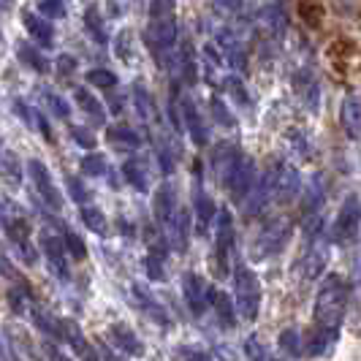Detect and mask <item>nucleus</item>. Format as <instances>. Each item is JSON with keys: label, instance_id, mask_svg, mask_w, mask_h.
Listing matches in <instances>:
<instances>
[{"label": "nucleus", "instance_id": "f257e3e1", "mask_svg": "<svg viewBox=\"0 0 361 361\" xmlns=\"http://www.w3.org/2000/svg\"><path fill=\"white\" fill-rule=\"evenodd\" d=\"M350 302V288L345 283L343 274H326L315 293V305H312V321L318 329L329 331H340Z\"/></svg>", "mask_w": 361, "mask_h": 361}, {"label": "nucleus", "instance_id": "f03ea898", "mask_svg": "<svg viewBox=\"0 0 361 361\" xmlns=\"http://www.w3.org/2000/svg\"><path fill=\"white\" fill-rule=\"evenodd\" d=\"M234 305L239 318L245 321H255L261 312V283L245 261L234 264Z\"/></svg>", "mask_w": 361, "mask_h": 361}, {"label": "nucleus", "instance_id": "7ed1b4c3", "mask_svg": "<svg viewBox=\"0 0 361 361\" xmlns=\"http://www.w3.org/2000/svg\"><path fill=\"white\" fill-rule=\"evenodd\" d=\"M267 182L271 190V204L286 207L302 196V174L290 161H274L267 169Z\"/></svg>", "mask_w": 361, "mask_h": 361}, {"label": "nucleus", "instance_id": "20e7f679", "mask_svg": "<svg viewBox=\"0 0 361 361\" xmlns=\"http://www.w3.org/2000/svg\"><path fill=\"white\" fill-rule=\"evenodd\" d=\"M290 234H293V223L288 217H271L264 223V228L255 236L253 247H250V255L253 261H267V258H274L286 250V245L290 242Z\"/></svg>", "mask_w": 361, "mask_h": 361}, {"label": "nucleus", "instance_id": "39448f33", "mask_svg": "<svg viewBox=\"0 0 361 361\" xmlns=\"http://www.w3.org/2000/svg\"><path fill=\"white\" fill-rule=\"evenodd\" d=\"M361 231V199L356 193H348L337 209V217L331 223V242L340 245V247H348L359 239Z\"/></svg>", "mask_w": 361, "mask_h": 361}, {"label": "nucleus", "instance_id": "423d86ee", "mask_svg": "<svg viewBox=\"0 0 361 361\" xmlns=\"http://www.w3.org/2000/svg\"><path fill=\"white\" fill-rule=\"evenodd\" d=\"M255 182V163L250 155H245V152H239V158L234 161V166L228 169V174L223 177V188L228 190V196L234 204H245V201L250 199V193H253Z\"/></svg>", "mask_w": 361, "mask_h": 361}, {"label": "nucleus", "instance_id": "0eeeda50", "mask_svg": "<svg viewBox=\"0 0 361 361\" xmlns=\"http://www.w3.org/2000/svg\"><path fill=\"white\" fill-rule=\"evenodd\" d=\"M182 296L188 302V310L201 318L207 307H212V288L207 286V280L196 271H185L182 274Z\"/></svg>", "mask_w": 361, "mask_h": 361}, {"label": "nucleus", "instance_id": "6e6552de", "mask_svg": "<svg viewBox=\"0 0 361 361\" xmlns=\"http://www.w3.org/2000/svg\"><path fill=\"white\" fill-rule=\"evenodd\" d=\"M234 253V220L228 209L217 212V234H215V269L217 274L228 271V261Z\"/></svg>", "mask_w": 361, "mask_h": 361}, {"label": "nucleus", "instance_id": "1a4fd4ad", "mask_svg": "<svg viewBox=\"0 0 361 361\" xmlns=\"http://www.w3.org/2000/svg\"><path fill=\"white\" fill-rule=\"evenodd\" d=\"M38 245H41V250H44L47 261H49V269H52L63 283H68V253H66L63 239L54 236L49 228H44L41 236H38Z\"/></svg>", "mask_w": 361, "mask_h": 361}, {"label": "nucleus", "instance_id": "9d476101", "mask_svg": "<svg viewBox=\"0 0 361 361\" xmlns=\"http://www.w3.org/2000/svg\"><path fill=\"white\" fill-rule=\"evenodd\" d=\"M290 85H293V92L299 95V101L310 111H318L321 109V85H318V76H315L312 68H307V66L296 68L293 76H290Z\"/></svg>", "mask_w": 361, "mask_h": 361}, {"label": "nucleus", "instance_id": "9b49d317", "mask_svg": "<svg viewBox=\"0 0 361 361\" xmlns=\"http://www.w3.org/2000/svg\"><path fill=\"white\" fill-rule=\"evenodd\" d=\"M27 174H30V180L36 185L38 196L47 201L54 212H60L63 209V196H60V190L52 182V177H49V169L41 161H27Z\"/></svg>", "mask_w": 361, "mask_h": 361}, {"label": "nucleus", "instance_id": "f8f14e48", "mask_svg": "<svg viewBox=\"0 0 361 361\" xmlns=\"http://www.w3.org/2000/svg\"><path fill=\"white\" fill-rule=\"evenodd\" d=\"M215 41L220 47V52L226 57V63L234 68V71H247V54H245V44L239 41L231 27H220L215 33Z\"/></svg>", "mask_w": 361, "mask_h": 361}, {"label": "nucleus", "instance_id": "ddd939ff", "mask_svg": "<svg viewBox=\"0 0 361 361\" xmlns=\"http://www.w3.org/2000/svg\"><path fill=\"white\" fill-rule=\"evenodd\" d=\"M155 217H158V223H161L166 231H171L174 228V223H177V217H180V201H177V193H174V188L171 185H161L158 188V193H155Z\"/></svg>", "mask_w": 361, "mask_h": 361}, {"label": "nucleus", "instance_id": "4468645a", "mask_svg": "<svg viewBox=\"0 0 361 361\" xmlns=\"http://www.w3.org/2000/svg\"><path fill=\"white\" fill-rule=\"evenodd\" d=\"M130 296H133V307L142 310L149 321H155V324L163 326V329L171 326V318H169L166 307H163L161 302H155V296H152L145 286H136V283H133V286H130Z\"/></svg>", "mask_w": 361, "mask_h": 361}, {"label": "nucleus", "instance_id": "2eb2a0df", "mask_svg": "<svg viewBox=\"0 0 361 361\" xmlns=\"http://www.w3.org/2000/svg\"><path fill=\"white\" fill-rule=\"evenodd\" d=\"M180 106H182V126L188 128L190 142L196 147H207L209 145V128L204 123V117H201V111L196 109V104L190 98H182Z\"/></svg>", "mask_w": 361, "mask_h": 361}, {"label": "nucleus", "instance_id": "dca6fc26", "mask_svg": "<svg viewBox=\"0 0 361 361\" xmlns=\"http://www.w3.org/2000/svg\"><path fill=\"white\" fill-rule=\"evenodd\" d=\"M60 337L71 345V350L82 361H98V353L92 350V345L87 343V337L82 334V329H79V324H76V321L63 318V321H60Z\"/></svg>", "mask_w": 361, "mask_h": 361}, {"label": "nucleus", "instance_id": "f3484780", "mask_svg": "<svg viewBox=\"0 0 361 361\" xmlns=\"http://www.w3.org/2000/svg\"><path fill=\"white\" fill-rule=\"evenodd\" d=\"M109 340L114 343L117 350H123L126 356H145V343L136 337V331L128 324L109 326Z\"/></svg>", "mask_w": 361, "mask_h": 361}, {"label": "nucleus", "instance_id": "a211bd4d", "mask_svg": "<svg viewBox=\"0 0 361 361\" xmlns=\"http://www.w3.org/2000/svg\"><path fill=\"white\" fill-rule=\"evenodd\" d=\"M340 126L348 139H361V98L359 95H345L340 106Z\"/></svg>", "mask_w": 361, "mask_h": 361}, {"label": "nucleus", "instance_id": "6ab92c4d", "mask_svg": "<svg viewBox=\"0 0 361 361\" xmlns=\"http://www.w3.org/2000/svg\"><path fill=\"white\" fill-rule=\"evenodd\" d=\"M22 25H25L27 36L33 38L38 47H52L54 44L52 19L38 17V14H33V11H22Z\"/></svg>", "mask_w": 361, "mask_h": 361}, {"label": "nucleus", "instance_id": "aec40b11", "mask_svg": "<svg viewBox=\"0 0 361 361\" xmlns=\"http://www.w3.org/2000/svg\"><path fill=\"white\" fill-rule=\"evenodd\" d=\"M193 209H196V223H199V234H207L209 223L217 220V207L215 201L207 196V190L196 180V190H193Z\"/></svg>", "mask_w": 361, "mask_h": 361}, {"label": "nucleus", "instance_id": "412c9836", "mask_svg": "<svg viewBox=\"0 0 361 361\" xmlns=\"http://www.w3.org/2000/svg\"><path fill=\"white\" fill-rule=\"evenodd\" d=\"M261 25L267 27V33L274 41H280V38L286 36V30H288V17H286V11L277 3H269V6L261 8Z\"/></svg>", "mask_w": 361, "mask_h": 361}, {"label": "nucleus", "instance_id": "4be33fe9", "mask_svg": "<svg viewBox=\"0 0 361 361\" xmlns=\"http://www.w3.org/2000/svg\"><path fill=\"white\" fill-rule=\"evenodd\" d=\"M212 310H215L217 321L223 329H234L236 326V305L228 299V293H223V290L212 288Z\"/></svg>", "mask_w": 361, "mask_h": 361}, {"label": "nucleus", "instance_id": "5701e85b", "mask_svg": "<svg viewBox=\"0 0 361 361\" xmlns=\"http://www.w3.org/2000/svg\"><path fill=\"white\" fill-rule=\"evenodd\" d=\"M73 101H76V106L82 109L87 117H92L95 126H104V123H106V114H104V109H101V101L92 98V92L87 90V87H76V90H73Z\"/></svg>", "mask_w": 361, "mask_h": 361}, {"label": "nucleus", "instance_id": "b1692460", "mask_svg": "<svg viewBox=\"0 0 361 361\" xmlns=\"http://www.w3.org/2000/svg\"><path fill=\"white\" fill-rule=\"evenodd\" d=\"M340 340V331H329V329H312V337H310V348L307 353L310 356H329L331 348L337 345Z\"/></svg>", "mask_w": 361, "mask_h": 361}, {"label": "nucleus", "instance_id": "393cba45", "mask_svg": "<svg viewBox=\"0 0 361 361\" xmlns=\"http://www.w3.org/2000/svg\"><path fill=\"white\" fill-rule=\"evenodd\" d=\"M17 57L19 63H25L27 68H33L36 73H49V68H52L49 60L38 52L33 44H27V41H19L17 44Z\"/></svg>", "mask_w": 361, "mask_h": 361}, {"label": "nucleus", "instance_id": "a878e982", "mask_svg": "<svg viewBox=\"0 0 361 361\" xmlns=\"http://www.w3.org/2000/svg\"><path fill=\"white\" fill-rule=\"evenodd\" d=\"M106 139H109V145L123 147V149H133V147H139V142H142V136H139L133 128H128V126L106 128Z\"/></svg>", "mask_w": 361, "mask_h": 361}, {"label": "nucleus", "instance_id": "bb28decb", "mask_svg": "<svg viewBox=\"0 0 361 361\" xmlns=\"http://www.w3.org/2000/svg\"><path fill=\"white\" fill-rule=\"evenodd\" d=\"M180 71H182V79H185L188 85H196V82H199V63H196V49H193L190 41L182 44Z\"/></svg>", "mask_w": 361, "mask_h": 361}, {"label": "nucleus", "instance_id": "cd10ccee", "mask_svg": "<svg viewBox=\"0 0 361 361\" xmlns=\"http://www.w3.org/2000/svg\"><path fill=\"white\" fill-rule=\"evenodd\" d=\"M123 177L130 188H136L139 193H147V188H149V182H147V171H145V163L139 161V158H130L126 161L123 166Z\"/></svg>", "mask_w": 361, "mask_h": 361}, {"label": "nucleus", "instance_id": "c85d7f7f", "mask_svg": "<svg viewBox=\"0 0 361 361\" xmlns=\"http://www.w3.org/2000/svg\"><path fill=\"white\" fill-rule=\"evenodd\" d=\"M145 269L149 280H155V283L166 280V250L163 247H152L149 250V255H147L145 261Z\"/></svg>", "mask_w": 361, "mask_h": 361}, {"label": "nucleus", "instance_id": "c756f323", "mask_svg": "<svg viewBox=\"0 0 361 361\" xmlns=\"http://www.w3.org/2000/svg\"><path fill=\"white\" fill-rule=\"evenodd\" d=\"M277 345H280V350L290 356V359H296V356H302L305 353V348H302V334L296 331V329H283L280 331V337H277Z\"/></svg>", "mask_w": 361, "mask_h": 361}, {"label": "nucleus", "instance_id": "7c9ffc66", "mask_svg": "<svg viewBox=\"0 0 361 361\" xmlns=\"http://www.w3.org/2000/svg\"><path fill=\"white\" fill-rule=\"evenodd\" d=\"M82 223L90 228L95 236H106L109 234V223H106V215L101 212V209H95V207H82Z\"/></svg>", "mask_w": 361, "mask_h": 361}, {"label": "nucleus", "instance_id": "2f4dec72", "mask_svg": "<svg viewBox=\"0 0 361 361\" xmlns=\"http://www.w3.org/2000/svg\"><path fill=\"white\" fill-rule=\"evenodd\" d=\"M79 169H82L87 177H104L109 171V161H106V155H101V152H87V155H82Z\"/></svg>", "mask_w": 361, "mask_h": 361}, {"label": "nucleus", "instance_id": "473e14b6", "mask_svg": "<svg viewBox=\"0 0 361 361\" xmlns=\"http://www.w3.org/2000/svg\"><path fill=\"white\" fill-rule=\"evenodd\" d=\"M85 27L92 33V38L98 41V44H106L109 36H106V27H104V19H101V11L92 6V8H87L85 11Z\"/></svg>", "mask_w": 361, "mask_h": 361}, {"label": "nucleus", "instance_id": "72a5a7b5", "mask_svg": "<svg viewBox=\"0 0 361 361\" xmlns=\"http://www.w3.org/2000/svg\"><path fill=\"white\" fill-rule=\"evenodd\" d=\"M63 245H66V253L71 255L73 261H85L87 258V245L82 242V236L71 231V228H66L63 231Z\"/></svg>", "mask_w": 361, "mask_h": 361}, {"label": "nucleus", "instance_id": "f704fd0d", "mask_svg": "<svg viewBox=\"0 0 361 361\" xmlns=\"http://www.w3.org/2000/svg\"><path fill=\"white\" fill-rule=\"evenodd\" d=\"M130 38H133V33H130L128 27H123V30L114 36V54H117L126 66L133 63V41H130Z\"/></svg>", "mask_w": 361, "mask_h": 361}, {"label": "nucleus", "instance_id": "c9c22d12", "mask_svg": "<svg viewBox=\"0 0 361 361\" xmlns=\"http://www.w3.org/2000/svg\"><path fill=\"white\" fill-rule=\"evenodd\" d=\"M30 318H33V324L41 329V331H47V334H52V337H60V321L52 318L49 312H44L41 307H30Z\"/></svg>", "mask_w": 361, "mask_h": 361}, {"label": "nucleus", "instance_id": "e433bc0d", "mask_svg": "<svg viewBox=\"0 0 361 361\" xmlns=\"http://www.w3.org/2000/svg\"><path fill=\"white\" fill-rule=\"evenodd\" d=\"M223 87H226V92L234 98L239 106H250V95H247V90H245V82L239 79V76H226L223 79Z\"/></svg>", "mask_w": 361, "mask_h": 361}, {"label": "nucleus", "instance_id": "4c0bfd02", "mask_svg": "<svg viewBox=\"0 0 361 361\" xmlns=\"http://www.w3.org/2000/svg\"><path fill=\"white\" fill-rule=\"evenodd\" d=\"M133 104H136V111H139V117H145V120H149L152 117V95L147 92V87L142 85V82H136L133 85Z\"/></svg>", "mask_w": 361, "mask_h": 361}, {"label": "nucleus", "instance_id": "58836bf2", "mask_svg": "<svg viewBox=\"0 0 361 361\" xmlns=\"http://www.w3.org/2000/svg\"><path fill=\"white\" fill-rule=\"evenodd\" d=\"M85 79H87V85L101 87V90H111V87H117V73L106 71V68H90Z\"/></svg>", "mask_w": 361, "mask_h": 361}, {"label": "nucleus", "instance_id": "ea45409f", "mask_svg": "<svg viewBox=\"0 0 361 361\" xmlns=\"http://www.w3.org/2000/svg\"><path fill=\"white\" fill-rule=\"evenodd\" d=\"M44 104L49 106L54 117H60V120H68L71 117V104L66 101V98H60L57 92H44Z\"/></svg>", "mask_w": 361, "mask_h": 361}, {"label": "nucleus", "instance_id": "a19ab883", "mask_svg": "<svg viewBox=\"0 0 361 361\" xmlns=\"http://www.w3.org/2000/svg\"><path fill=\"white\" fill-rule=\"evenodd\" d=\"M0 166H3V174H8L14 182L22 180V171H19V161L14 158V152L8 147H0Z\"/></svg>", "mask_w": 361, "mask_h": 361}, {"label": "nucleus", "instance_id": "79ce46f5", "mask_svg": "<svg viewBox=\"0 0 361 361\" xmlns=\"http://www.w3.org/2000/svg\"><path fill=\"white\" fill-rule=\"evenodd\" d=\"M209 109H212V117H215L217 123L223 128H234L236 126V117L228 111V106L220 101V98H212V104H209Z\"/></svg>", "mask_w": 361, "mask_h": 361}, {"label": "nucleus", "instance_id": "37998d69", "mask_svg": "<svg viewBox=\"0 0 361 361\" xmlns=\"http://www.w3.org/2000/svg\"><path fill=\"white\" fill-rule=\"evenodd\" d=\"M68 133H71V139L82 147V149H95V133H92L90 128L71 126V128H68Z\"/></svg>", "mask_w": 361, "mask_h": 361}, {"label": "nucleus", "instance_id": "c03bdc74", "mask_svg": "<svg viewBox=\"0 0 361 361\" xmlns=\"http://www.w3.org/2000/svg\"><path fill=\"white\" fill-rule=\"evenodd\" d=\"M245 353H247L250 361H271L267 345H261L258 337H247V340H245Z\"/></svg>", "mask_w": 361, "mask_h": 361}, {"label": "nucleus", "instance_id": "a18cd8bd", "mask_svg": "<svg viewBox=\"0 0 361 361\" xmlns=\"http://www.w3.org/2000/svg\"><path fill=\"white\" fill-rule=\"evenodd\" d=\"M66 185H68V196H71L76 204H85V201L90 199V190H87V185L79 180V177H66Z\"/></svg>", "mask_w": 361, "mask_h": 361}, {"label": "nucleus", "instance_id": "49530a36", "mask_svg": "<svg viewBox=\"0 0 361 361\" xmlns=\"http://www.w3.org/2000/svg\"><path fill=\"white\" fill-rule=\"evenodd\" d=\"M38 11L47 19H63L66 17V3L63 0H38Z\"/></svg>", "mask_w": 361, "mask_h": 361}, {"label": "nucleus", "instance_id": "de8ad7c7", "mask_svg": "<svg viewBox=\"0 0 361 361\" xmlns=\"http://www.w3.org/2000/svg\"><path fill=\"white\" fill-rule=\"evenodd\" d=\"M174 8H177V0H152L149 3V19L174 17Z\"/></svg>", "mask_w": 361, "mask_h": 361}, {"label": "nucleus", "instance_id": "09e8293b", "mask_svg": "<svg viewBox=\"0 0 361 361\" xmlns=\"http://www.w3.org/2000/svg\"><path fill=\"white\" fill-rule=\"evenodd\" d=\"M177 359H180V361H212V356H209L207 350H201V348L182 345L180 350H177Z\"/></svg>", "mask_w": 361, "mask_h": 361}, {"label": "nucleus", "instance_id": "8fccbe9b", "mask_svg": "<svg viewBox=\"0 0 361 361\" xmlns=\"http://www.w3.org/2000/svg\"><path fill=\"white\" fill-rule=\"evenodd\" d=\"M14 111H17V117L22 120V123H27V126H38V114L33 111V109H27V104L25 101H14Z\"/></svg>", "mask_w": 361, "mask_h": 361}, {"label": "nucleus", "instance_id": "3c124183", "mask_svg": "<svg viewBox=\"0 0 361 361\" xmlns=\"http://www.w3.org/2000/svg\"><path fill=\"white\" fill-rule=\"evenodd\" d=\"M57 71H60V76L73 73L76 71V60H73L71 54H60V57H57Z\"/></svg>", "mask_w": 361, "mask_h": 361}, {"label": "nucleus", "instance_id": "603ef678", "mask_svg": "<svg viewBox=\"0 0 361 361\" xmlns=\"http://www.w3.org/2000/svg\"><path fill=\"white\" fill-rule=\"evenodd\" d=\"M215 6L220 11H226V14H239L242 6H245V0H215Z\"/></svg>", "mask_w": 361, "mask_h": 361}, {"label": "nucleus", "instance_id": "864d4df0", "mask_svg": "<svg viewBox=\"0 0 361 361\" xmlns=\"http://www.w3.org/2000/svg\"><path fill=\"white\" fill-rule=\"evenodd\" d=\"M44 353H47V359H49V361H71L66 353H63V350H57V348H54V345H49V343L44 345Z\"/></svg>", "mask_w": 361, "mask_h": 361}, {"label": "nucleus", "instance_id": "5fc2aeb1", "mask_svg": "<svg viewBox=\"0 0 361 361\" xmlns=\"http://www.w3.org/2000/svg\"><path fill=\"white\" fill-rule=\"evenodd\" d=\"M38 130H41V136L47 139V142H54V133H52V128L47 126V117L44 114H38Z\"/></svg>", "mask_w": 361, "mask_h": 361}, {"label": "nucleus", "instance_id": "6e6d98bb", "mask_svg": "<svg viewBox=\"0 0 361 361\" xmlns=\"http://www.w3.org/2000/svg\"><path fill=\"white\" fill-rule=\"evenodd\" d=\"M120 228H123V231H126V236H128V239H133V236H136V231H133V228H130V223H128V220H120Z\"/></svg>", "mask_w": 361, "mask_h": 361}, {"label": "nucleus", "instance_id": "4d7b16f0", "mask_svg": "<svg viewBox=\"0 0 361 361\" xmlns=\"http://www.w3.org/2000/svg\"><path fill=\"white\" fill-rule=\"evenodd\" d=\"M11 223V217H6V212H3V207H0V228L6 231V226Z\"/></svg>", "mask_w": 361, "mask_h": 361}, {"label": "nucleus", "instance_id": "13d9d810", "mask_svg": "<svg viewBox=\"0 0 361 361\" xmlns=\"http://www.w3.org/2000/svg\"><path fill=\"white\" fill-rule=\"evenodd\" d=\"M101 353H104V359H106V361H120V359H117V356H114V353H111V350H106V348H104Z\"/></svg>", "mask_w": 361, "mask_h": 361}, {"label": "nucleus", "instance_id": "bf43d9fd", "mask_svg": "<svg viewBox=\"0 0 361 361\" xmlns=\"http://www.w3.org/2000/svg\"><path fill=\"white\" fill-rule=\"evenodd\" d=\"M0 361H11V359H8V350H6L3 345H0Z\"/></svg>", "mask_w": 361, "mask_h": 361}, {"label": "nucleus", "instance_id": "052dcab7", "mask_svg": "<svg viewBox=\"0 0 361 361\" xmlns=\"http://www.w3.org/2000/svg\"><path fill=\"white\" fill-rule=\"evenodd\" d=\"M0 6H6V8H8V6H14V0H0Z\"/></svg>", "mask_w": 361, "mask_h": 361}, {"label": "nucleus", "instance_id": "680f3d73", "mask_svg": "<svg viewBox=\"0 0 361 361\" xmlns=\"http://www.w3.org/2000/svg\"><path fill=\"white\" fill-rule=\"evenodd\" d=\"M359 286H361V258H359Z\"/></svg>", "mask_w": 361, "mask_h": 361}]
</instances>
